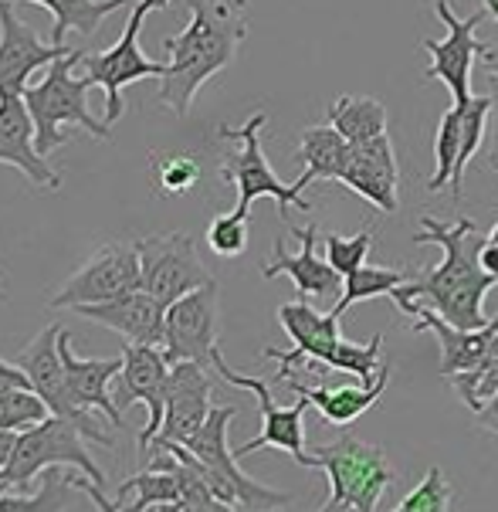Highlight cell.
Listing matches in <instances>:
<instances>
[{"label": "cell", "instance_id": "52a82bcc", "mask_svg": "<svg viewBox=\"0 0 498 512\" xmlns=\"http://www.w3.org/2000/svg\"><path fill=\"white\" fill-rule=\"evenodd\" d=\"M166 4H173V0H139L116 45L109 51H85V58H82L85 75L106 92V119H102V123L116 126L122 119V112H126V106H122V89H126V85L143 82V78H163L166 68H170V62H153V58H146L143 48H139V31H143L146 17Z\"/></svg>", "mask_w": 498, "mask_h": 512}, {"label": "cell", "instance_id": "277c9868", "mask_svg": "<svg viewBox=\"0 0 498 512\" xmlns=\"http://www.w3.org/2000/svg\"><path fill=\"white\" fill-rule=\"evenodd\" d=\"M234 414H238L234 404H224V407L214 404V411L207 414L204 428L187 441V451L194 455L204 482L211 485V492L217 499L231 502V506H241L248 512H275V509L288 506V502H292L288 492L268 489V485H261L251 479V475L241 472L238 455L227 448V428H231Z\"/></svg>", "mask_w": 498, "mask_h": 512}, {"label": "cell", "instance_id": "9c48e42d", "mask_svg": "<svg viewBox=\"0 0 498 512\" xmlns=\"http://www.w3.org/2000/svg\"><path fill=\"white\" fill-rule=\"evenodd\" d=\"M143 285V268H139V248L136 241H112L92 251L75 268V275H68L58 285V292L48 299V309H78V306H99V302H112L119 295L133 292Z\"/></svg>", "mask_w": 498, "mask_h": 512}, {"label": "cell", "instance_id": "f546056e", "mask_svg": "<svg viewBox=\"0 0 498 512\" xmlns=\"http://www.w3.org/2000/svg\"><path fill=\"white\" fill-rule=\"evenodd\" d=\"M488 112H492V95H475V99L461 106V153H458V170H454V180H451L454 201H461L468 163L475 160V153H482V146H485Z\"/></svg>", "mask_w": 498, "mask_h": 512}, {"label": "cell", "instance_id": "ab89813d", "mask_svg": "<svg viewBox=\"0 0 498 512\" xmlns=\"http://www.w3.org/2000/svg\"><path fill=\"white\" fill-rule=\"evenodd\" d=\"M75 482H78V492H85V496L95 502V509H99V512H122L119 502L102 496V485H95L92 479H75Z\"/></svg>", "mask_w": 498, "mask_h": 512}, {"label": "cell", "instance_id": "ffe728a7", "mask_svg": "<svg viewBox=\"0 0 498 512\" xmlns=\"http://www.w3.org/2000/svg\"><path fill=\"white\" fill-rule=\"evenodd\" d=\"M0 163L21 170L41 190L61 187V177L48 167V156L38 153L31 109L17 92H0Z\"/></svg>", "mask_w": 498, "mask_h": 512}, {"label": "cell", "instance_id": "e0dca14e", "mask_svg": "<svg viewBox=\"0 0 498 512\" xmlns=\"http://www.w3.org/2000/svg\"><path fill=\"white\" fill-rule=\"evenodd\" d=\"M339 184L360 194L383 214L400 211V163L393 153L390 136H373V140L353 143L349 150V163L339 177Z\"/></svg>", "mask_w": 498, "mask_h": 512}, {"label": "cell", "instance_id": "ee69618b", "mask_svg": "<svg viewBox=\"0 0 498 512\" xmlns=\"http://www.w3.org/2000/svg\"><path fill=\"white\" fill-rule=\"evenodd\" d=\"M14 441H17V431H4V428H0V468H7V462H11Z\"/></svg>", "mask_w": 498, "mask_h": 512}, {"label": "cell", "instance_id": "8fae6325", "mask_svg": "<svg viewBox=\"0 0 498 512\" xmlns=\"http://www.w3.org/2000/svg\"><path fill=\"white\" fill-rule=\"evenodd\" d=\"M61 323H51L48 329H41L34 340L17 353V367L28 373L31 387L45 397V404L51 407L55 418H65L68 424H75L89 441H99V445L112 448V435L99 424V418L89 411H82L72 394H68V384H65V363H61V350H58V336H61Z\"/></svg>", "mask_w": 498, "mask_h": 512}, {"label": "cell", "instance_id": "d6986e66", "mask_svg": "<svg viewBox=\"0 0 498 512\" xmlns=\"http://www.w3.org/2000/svg\"><path fill=\"white\" fill-rule=\"evenodd\" d=\"M292 234L299 238V255H288L285 241L278 238L272 248V258L261 265V275L265 279H275V275H288L295 285V292L302 299H332V295H343V275L329 265V258L316 255L319 245V228L316 224H305V228H292Z\"/></svg>", "mask_w": 498, "mask_h": 512}, {"label": "cell", "instance_id": "6da1fadb", "mask_svg": "<svg viewBox=\"0 0 498 512\" xmlns=\"http://www.w3.org/2000/svg\"><path fill=\"white\" fill-rule=\"evenodd\" d=\"M414 245H438L444 258L438 268H431V272L417 275V279L390 292V299L397 302L400 312L427 302L431 309L441 312V319H448L458 329H482L492 323V316H485V295L498 282L478 262L485 245V238L478 234V224L471 218L444 224L431 218V214H424L421 231L414 234Z\"/></svg>", "mask_w": 498, "mask_h": 512}, {"label": "cell", "instance_id": "484cf974", "mask_svg": "<svg viewBox=\"0 0 498 512\" xmlns=\"http://www.w3.org/2000/svg\"><path fill=\"white\" fill-rule=\"evenodd\" d=\"M326 123L343 133L349 143H363V140H373V136H383L387 133V106L373 95H339L336 102L329 106V116Z\"/></svg>", "mask_w": 498, "mask_h": 512}, {"label": "cell", "instance_id": "7bdbcfd3", "mask_svg": "<svg viewBox=\"0 0 498 512\" xmlns=\"http://www.w3.org/2000/svg\"><path fill=\"white\" fill-rule=\"evenodd\" d=\"M478 262H482L485 272L492 275V279L498 282V245H495V241H488V238H485V245H482V255H478Z\"/></svg>", "mask_w": 498, "mask_h": 512}, {"label": "cell", "instance_id": "83f0119b", "mask_svg": "<svg viewBox=\"0 0 498 512\" xmlns=\"http://www.w3.org/2000/svg\"><path fill=\"white\" fill-rule=\"evenodd\" d=\"M78 475L61 472L58 465L45 468V479L34 496H24L21 489H7L0 496V512H65L72 506V496L78 492Z\"/></svg>", "mask_w": 498, "mask_h": 512}, {"label": "cell", "instance_id": "d6a6232c", "mask_svg": "<svg viewBox=\"0 0 498 512\" xmlns=\"http://www.w3.org/2000/svg\"><path fill=\"white\" fill-rule=\"evenodd\" d=\"M248 221L251 214L248 211H227V214H217V218L207 224V245L217 258H241L248 251Z\"/></svg>", "mask_w": 498, "mask_h": 512}, {"label": "cell", "instance_id": "e575fe53", "mask_svg": "<svg viewBox=\"0 0 498 512\" xmlns=\"http://www.w3.org/2000/svg\"><path fill=\"white\" fill-rule=\"evenodd\" d=\"M200 180V163L190 153L153 156V187L160 194H187Z\"/></svg>", "mask_w": 498, "mask_h": 512}, {"label": "cell", "instance_id": "f6af8a7d", "mask_svg": "<svg viewBox=\"0 0 498 512\" xmlns=\"http://www.w3.org/2000/svg\"><path fill=\"white\" fill-rule=\"evenodd\" d=\"M482 62H485V68H488V75H498V41H485Z\"/></svg>", "mask_w": 498, "mask_h": 512}, {"label": "cell", "instance_id": "4fadbf2b", "mask_svg": "<svg viewBox=\"0 0 498 512\" xmlns=\"http://www.w3.org/2000/svg\"><path fill=\"white\" fill-rule=\"evenodd\" d=\"M211 367L217 370V377L227 380L231 387L251 390V394L258 397V407H261V435L244 441L241 448H234L238 462H241V458H248V455H255V451H261V448H282V451L292 455V462L305 465V455H309V451H305V424L302 421H305V407H312V404L305 401V397H299L292 407H278L275 397H272V387H268L265 380H258V377L238 373L231 363L224 360L221 350H214Z\"/></svg>", "mask_w": 498, "mask_h": 512}, {"label": "cell", "instance_id": "2e32d148", "mask_svg": "<svg viewBox=\"0 0 498 512\" xmlns=\"http://www.w3.org/2000/svg\"><path fill=\"white\" fill-rule=\"evenodd\" d=\"M68 51H72L68 45H51V41L45 45L38 31L14 11V0H0V92L24 95L28 78Z\"/></svg>", "mask_w": 498, "mask_h": 512}, {"label": "cell", "instance_id": "836d02e7", "mask_svg": "<svg viewBox=\"0 0 498 512\" xmlns=\"http://www.w3.org/2000/svg\"><path fill=\"white\" fill-rule=\"evenodd\" d=\"M451 499H454V489H451L448 475L434 465V468H427L421 485H414L390 512H451Z\"/></svg>", "mask_w": 498, "mask_h": 512}, {"label": "cell", "instance_id": "60d3db41", "mask_svg": "<svg viewBox=\"0 0 498 512\" xmlns=\"http://www.w3.org/2000/svg\"><path fill=\"white\" fill-rule=\"evenodd\" d=\"M7 387H31V380L17 363H7L0 357V390H7Z\"/></svg>", "mask_w": 498, "mask_h": 512}, {"label": "cell", "instance_id": "f35d334b", "mask_svg": "<svg viewBox=\"0 0 498 512\" xmlns=\"http://www.w3.org/2000/svg\"><path fill=\"white\" fill-rule=\"evenodd\" d=\"M160 512H234L231 502L217 499L214 492H207V496H197L190 502H173V506H156Z\"/></svg>", "mask_w": 498, "mask_h": 512}, {"label": "cell", "instance_id": "7c38bea8", "mask_svg": "<svg viewBox=\"0 0 498 512\" xmlns=\"http://www.w3.org/2000/svg\"><path fill=\"white\" fill-rule=\"evenodd\" d=\"M434 14L438 21L448 28V34L438 38H424L421 45L431 55V65H427L424 78L427 82H441L444 89L451 92V99L458 106H465L475 95H471V68L482 58V41L475 38L478 24L485 21V11H475L471 17H458L451 7V0H434Z\"/></svg>", "mask_w": 498, "mask_h": 512}, {"label": "cell", "instance_id": "cb8c5ba5", "mask_svg": "<svg viewBox=\"0 0 498 512\" xmlns=\"http://www.w3.org/2000/svg\"><path fill=\"white\" fill-rule=\"evenodd\" d=\"M278 384H285L288 390H295L299 397H305L312 407H319V414L332 424V428L346 431L349 424L360 421L363 414L383 397V390H387V384H390V367H380V373L370 380V384H363V380H360V384H336V387L319 384V387H309V384H302V380H295V377H285V380H278Z\"/></svg>", "mask_w": 498, "mask_h": 512}, {"label": "cell", "instance_id": "f1b7e54d", "mask_svg": "<svg viewBox=\"0 0 498 512\" xmlns=\"http://www.w3.org/2000/svg\"><path fill=\"white\" fill-rule=\"evenodd\" d=\"M410 279H414V275L400 272V268H377V265L356 268L353 275H346V279H343V295H339L336 306H332V316L343 319V312L349 306H356V302L380 299V295H390L393 289L407 285Z\"/></svg>", "mask_w": 498, "mask_h": 512}, {"label": "cell", "instance_id": "4dcf8cb0", "mask_svg": "<svg viewBox=\"0 0 498 512\" xmlns=\"http://www.w3.org/2000/svg\"><path fill=\"white\" fill-rule=\"evenodd\" d=\"M458 153H461V106L454 102L438 119V133H434V170L424 184L431 194L451 190L454 170H458Z\"/></svg>", "mask_w": 498, "mask_h": 512}, {"label": "cell", "instance_id": "ba28073f", "mask_svg": "<svg viewBox=\"0 0 498 512\" xmlns=\"http://www.w3.org/2000/svg\"><path fill=\"white\" fill-rule=\"evenodd\" d=\"M265 123H268L265 112H255V116L244 119L238 129H231V126L221 129L224 140L238 143V150L221 163V177L227 184L238 187V211L251 214V204H255L258 197H275L278 214H282V221H288V207L312 211V204L305 201L302 190L295 184H282L278 173L272 170V163L265 160V150H261V129H265Z\"/></svg>", "mask_w": 498, "mask_h": 512}, {"label": "cell", "instance_id": "681fc988", "mask_svg": "<svg viewBox=\"0 0 498 512\" xmlns=\"http://www.w3.org/2000/svg\"><path fill=\"white\" fill-rule=\"evenodd\" d=\"M7 489H11V485H7V482H0V496H4Z\"/></svg>", "mask_w": 498, "mask_h": 512}, {"label": "cell", "instance_id": "4316f807", "mask_svg": "<svg viewBox=\"0 0 498 512\" xmlns=\"http://www.w3.org/2000/svg\"><path fill=\"white\" fill-rule=\"evenodd\" d=\"M17 4V0H14ZM31 4H41L55 14V28H51V45H65V34L78 31V34H95L102 21L126 7V0H31Z\"/></svg>", "mask_w": 498, "mask_h": 512}, {"label": "cell", "instance_id": "7a4b0ae2", "mask_svg": "<svg viewBox=\"0 0 498 512\" xmlns=\"http://www.w3.org/2000/svg\"><path fill=\"white\" fill-rule=\"evenodd\" d=\"M190 24L163 41L170 68L160 78V106L187 119L197 92L238 58L248 38V0H187Z\"/></svg>", "mask_w": 498, "mask_h": 512}, {"label": "cell", "instance_id": "d4e9b609", "mask_svg": "<svg viewBox=\"0 0 498 512\" xmlns=\"http://www.w3.org/2000/svg\"><path fill=\"white\" fill-rule=\"evenodd\" d=\"M349 150H353V143H349L343 133H336L329 123L309 126L299 140V153H295L305 163L295 187L305 190L309 184H316V180H336L339 184V177H343V170L349 163Z\"/></svg>", "mask_w": 498, "mask_h": 512}, {"label": "cell", "instance_id": "5bb4252c", "mask_svg": "<svg viewBox=\"0 0 498 512\" xmlns=\"http://www.w3.org/2000/svg\"><path fill=\"white\" fill-rule=\"evenodd\" d=\"M170 367L163 346H143V343H126L122 346V373H119V394L116 404L133 407L146 404V428L139 431V458L150 451L153 438L163 428V411H166V384H170Z\"/></svg>", "mask_w": 498, "mask_h": 512}, {"label": "cell", "instance_id": "603a6c76", "mask_svg": "<svg viewBox=\"0 0 498 512\" xmlns=\"http://www.w3.org/2000/svg\"><path fill=\"white\" fill-rule=\"evenodd\" d=\"M58 350H61V363H65V384H68L72 401L89 414L99 411L112 428H119L122 411H119L116 397H112L109 384L122 373V357H112V360L78 357L72 350V336H68L65 329H61V336H58Z\"/></svg>", "mask_w": 498, "mask_h": 512}, {"label": "cell", "instance_id": "8d00e7d4", "mask_svg": "<svg viewBox=\"0 0 498 512\" xmlns=\"http://www.w3.org/2000/svg\"><path fill=\"white\" fill-rule=\"evenodd\" d=\"M448 384L454 387V394L461 397V404H465L471 414L482 411V404L492 401L498 394V357L482 363L478 370L454 373V377H448Z\"/></svg>", "mask_w": 498, "mask_h": 512}, {"label": "cell", "instance_id": "d590c367", "mask_svg": "<svg viewBox=\"0 0 498 512\" xmlns=\"http://www.w3.org/2000/svg\"><path fill=\"white\" fill-rule=\"evenodd\" d=\"M322 245H326L329 265L346 279V275H353L356 268L366 265V255H370V248H373V231L370 228L360 231V234L326 231V234H322Z\"/></svg>", "mask_w": 498, "mask_h": 512}, {"label": "cell", "instance_id": "7402d4cb", "mask_svg": "<svg viewBox=\"0 0 498 512\" xmlns=\"http://www.w3.org/2000/svg\"><path fill=\"white\" fill-rule=\"evenodd\" d=\"M407 316H417V323H410L414 333H434L441 346V377H454V373L478 370L492 357V343L498 336V316L482 329H458L448 319H441L438 309L431 306H410Z\"/></svg>", "mask_w": 498, "mask_h": 512}, {"label": "cell", "instance_id": "b9f144b4", "mask_svg": "<svg viewBox=\"0 0 498 512\" xmlns=\"http://www.w3.org/2000/svg\"><path fill=\"white\" fill-rule=\"evenodd\" d=\"M475 424L482 431H488V435L498 438V394L492 397V401L482 404V411H475Z\"/></svg>", "mask_w": 498, "mask_h": 512}, {"label": "cell", "instance_id": "3957f363", "mask_svg": "<svg viewBox=\"0 0 498 512\" xmlns=\"http://www.w3.org/2000/svg\"><path fill=\"white\" fill-rule=\"evenodd\" d=\"M82 58L85 48H72L68 55L48 65V75L38 85L24 89V102H28L34 119V143H38L41 156H51L72 140V133H65L61 126H82L92 140L112 136L109 123H99L89 112V92L95 89V82L89 75H75V65Z\"/></svg>", "mask_w": 498, "mask_h": 512}, {"label": "cell", "instance_id": "8992f818", "mask_svg": "<svg viewBox=\"0 0 498 512\" xmlns=\"http://www.w3.org/2000/svg\"><path fill=\"white\" fill-rule=\"evenodd\" d=\"M85 438L75 424H68L65 418H45L34 428L21 431L14 441V455L7 468H0V482H7L11 489H28L31 479H38L45 468L51 465H72L75 472H85V479H92L95 485H106V472L95 465L92 451L85 448Z\"/></svg>", "mask_w": 498, "mask_h": 512}, {"label": "cell", "instance_id": "7dc6e473", "mask_svg": "<svg viewBox=\"0 0 498 512\" xmlns=\"http://www.w3.org/2000/svg\"><path fill=\"white\" fill-rule=\"evenodd\" d=\"M319 512H356V509H349V506H343V502H332V499H329Z\"/></svg>", "mask_w": 498, "mask_h": 512}, {"label": "cell", "instance_id": "1f68e13d", "mask_svg": "<svg viewBox=\"0 0 498 512\" xmlns=\"http://www.w3.org/2000/svg\"><path fill=\"white\" fill-rule=\"evenodd\" d=\"M51 418V407L34 387H7L0 390V428L4 431H28L34 424Z\"/></svg>", "mask_w": 498, "mask_h": 512}, {"label": "cell", "instance_id": "f907efd6", "mask_svg": "<svg viewBox=\"0 0 498 512\" xmlns=\"http://www.w3.org/2000/svg\"><path fill=\"white\" fill-rule=\"evenodd\" d=\"M4 299H7V292H4V289H0V302H4Z\"/></svg>", "mask_w": 498, "mask_h": 512}, {"label": "cell", "instance_id": "9a60e30c", "mask_svg": "<svg viewBox=\"0 0 498 512\" xmlns=\"http://www.w3.org/2000/svg\"><path fill=\"white\" fill-rule=\"evenodd\" d=\"M217 312H221V292L217 282L200 285L183 299L166 306V340L163 353L170 363L194 360L200 367H211L217 350Z\"/></svg>", "mask_w": 498, "mask_h": 512}, {"label": "cell", "instance_id": "74e56055", "mask_svg": "<svg viewBox=\"0 0 498 512\" xmlns=\"http://www.w3.org/2000/svg\"><path fill=\"white\" fill-rule=\"evenodd\" d=\"M488 82H492V89H488V95H492V112H488V133H485V163L488 170L495 173L498 180V75H488Z\"/></svg>", "mask_w": 498, "mask_h": 512}, {"label": "cell", "instance_id": "30bf717a", "mask_svg": "<svg viewBox=\"0 0 498 512\" xmlns=\"http://www.w3.org/2000/svg\"><path fill=\"white\" fill-rule=\"evenodd\" d=\"M136 248L139 268H143V289L153 292L163 306L214 282V275L197 255V241L187 231L146 234L136 241Z\"/></svg>", "mask_w": 498, "mask_h": 512}, {"label": "cell", "instance_id": "816d5d0a", "mask_svg": "<svg viewBox=\"0 0 498 512\" xmlns=\"http://www.w3.org/2000/svg\"><path fill=\"white\" fill-rule=\"evenodd\" d=\"M146 512H160V509H156V506H153V509H146Z\"/></svg>", "mask_w": 498, "mask_h": 512}, {"label": "cell", "instance_id": "ac0fdd59", "mask_svg": "<svg viewBox=\"0 0 498 512\" xmlns=\"http://www.w3.org/2000/svg\"><path fill=\"white\" fill-rule=\"evenodd\" d=\"M211 394H214V387H211V377H207V367H200L194 360L173 363L170 384H166L163 428L153 441H177V445H187V441L204 428L207 414L214 411Z\"/></svg>", "mask_w": 498, "mask_h": 512}, {"label": "cell", "instance_id": "bcb514c9", "mask_svg": "<svg viewBox=\"0 0 498 512\" xmlns=\"http://www.w3.org/2000/svg\"><path fill=\"white\" fill-rule=\"evenodd\" d=\"M482 11H485V17H492L498 24V0H482Z\"/></svg>", "mask_w": 498, "mask_h": 512}, {"label": "cell", "instance_id": "c3c4849f", "mask_svg": "<svg viewBox=\"0 0 498 512\" xmlns=\"http://www.w3.org/2000/svg\"><path fill=\"white\" fill-rule=\"evenodd\" d=\"M488 241H495V245H498V221L492 224V231H488Z\"/></svg>", "mask_w": 498, "mask_h": 512}, {"label": "cell", "instance_id": "5b68a950", "mask_svg": "<svg viewBox=\"0 0 498 512\" xmlns=\"http://www.w3.org/2000/svg\"><path fill=\"white\" fill-rule=\"evenodd\" d=\"M305 468H322L329 479V499L356 512H377L383 492L397 479L387 451L353 435L312 448L305 455Z\"/></svg>", "mask_w": 498, "mask_h": 512}, {"label": "cell", "instance_id": "44dd1931", "mask_svg": "<svg viewBox=\"0 0 498 512\" xmlns=\"http://www.w3.org/2000/svg\"><path fill=\"white\" fill-rule=\"evenodd\" d=\"M72 312L82 319H89V323L116 329L119 336H126V343L163 346V340H166V306L153 292H146L143 285L126 295H119V299H112V302L78 306Z\"/></svg>", "mask_w": 498, "mask_h": 512}]
</instances>
